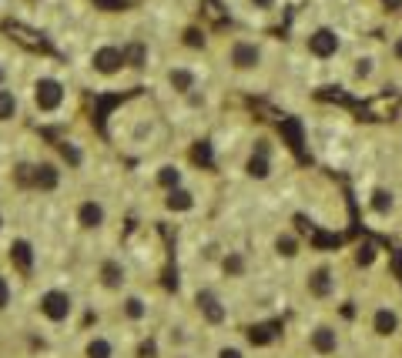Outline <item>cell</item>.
I'll use <instances>...</instances> for the list:
<instances>
[{
  "instance_id": "cell-30",
  "label": "cell",
  "mask_w": 402,
  "mask_h": 358,
  "mask_svg": "<svg viewBox=\"0 0 402 358\" xmlns=\"http://www.w3.org/2000/svg\"><path fill=\"white\" fill-rule=\"evenodd\" d=\"M94 7H101V10H124L128 0H94Z\"/></svg>"
},
{
  "instance_id": "cell-15",
  "label": "cell",
  "mask_w": 402,
  "mask_h": 358,
  "mask_svg": "<svg viewBox=\"0 0 402 358\" xmlns=\"http://www.w3.org/2000/svg\"><path fill=\"white\" fill-rule=\"evenodd\" d=\"M275 251H278L282 258H299L302 245H299V238H295L292 231H285V235H278V238H275Z\"/></svg>"
},
{
  "instance_id": "cell-29",
  "label": "cell",
  "mask_w": 402,
  "mask_h": 358,
  "mask_svg": "<svg viewBox=\"0 0 402 358\" xmlns=\"http://www.w3.org/2000/svg\"><path fill=\"white\" fill-rule=\"evenodd\" d=\"M194 161H198V164H211V148L205 144V141L194 148Z\"/></svg>"
},
{
  "instance_id": "cell-12",
  "label": "cell",
  "mask_w": 402,
  "mask_h": 358,
  "mask_svg": "<svg viewBox=\"0 0 402 358\" xmlns=\"http://www.w3.org/2000/svg\"><path fill=\"white\" fill-rule=\"evenodd\" d=\"M7 31L20 40V44H27V47H34V51H47V40L34 34V31H27V27H20V24H7Z\"/></svg>"
},
{
  "instance_id": "cell-17",
  "label": "cell",
  "mask_w": 402,
  "mask_h": 358,
  "mask_svg": "<svg viewBox=\"0 0 402 358\" xmlns=\"http://www.w3.org/2000/svg\"><path fill=\"white\" fill-rule=\"evenodd\" d=\"M34 185L44 191H51L54 185H58V171L51 168V164H40V168H34Z\"/></svg>"
},
{
  "instance_id": "cell-6",
  "label": "cell",
  "mask_w": 402,
  "mask_h": 358,
  "mask_svg": "<svg viewBox=\"0 0 402 358\" xmlns=\"http://www.w3.org/2000/svg\"><path fill=\"white\" fill-rule=\"evenodd\" d=\"M308 54L312 57H335L339 54V34L335 31H328V27H319L312 37H308Z\"/></svg>"
},
{
  "instance_id": "cell-20",
  "label": "cell",
  "mask_w": 402,
  "mask_h": 358,
  "mask_svg": "<svg viewBox=\"0 0 402 358\" xmlns=\"http://www.w3.org/2000/svg\"><path fill=\"white\" fill-rule=\"evenodd\" d=\"M101 275H104V284H108V288H117V284L124 282V271H121V264H115V262L104 264Z\"/></svg>"
},
{
  "instance_id": "cell-5",
  "label": "cell",
  "mask_w": 402,
  "mask_h": 358,
  "mask_svg": "<svg viewBox=\"0 0 402 358\" xmlns=\"http://www.w3.org/2000/svg\"><path fill=\"white\" fill-rule=\"evenodd\" d=\"M228 60L235 71H255V67L262 64V47H258L255 40H235Z\"/></svg>"
},
{
  "instance_id": "cell-36",
  "label": "cell",
  "mask_w": 402,
  "mask_h": 358,
  "mask_svg": "<svg viewBox=\"0 0 402 358\" xmlns=\"http://www.w3.org/2000/svg\"><path fill=\"white\" fill-rule=\"evenodd\" d=\"M218 358H245V355H242L238 348H221V352H218Z\"/></svg>"
},
{
  "instance_id": "cell-10",
  "label": "cell",
  "mask_w": 402,
  "mask_h": 358,
  "mask_svg": "<svg viewBox=\"0 0 402 358\" xmlns=\"http://www.w3.org/2000/svg\"><path fill=\"white\" fill-rule=\"evenodd\" d=\"M121 64H124V54H121L117 47H101V51L94 54V67L101 71V74H115Z\"/></svg>"
},
{
  "instance_id": "cell-7",
  "label": "cell",
  "mask_w": 402,
  "mask_h": 358,
  "mask_svg": "<svg viewBox=\"0 0 402 358\" xmlns=\"http://www.w3.org/2000/svg\"><path fill=\"white\" fill-rule=\"evenodd\" d=\"M40 312H44L51 321H64L71 315V295H64V291H47V295L40 298Z\"/></svg>"
},
{
  "instance_id": "cell-1",
  "label": "cell",
  "mask_w": 402,
  "mask_h": 358,
  "mask_svg": "<svg viewBox=\"0 0 402 358\" xmlns=\"http://www.w3.org/2000/svg\"><path fill=\"white\" fill-rule=\"evenodd\" d=\"M385 64H389L385 51H379V47H365V51H359V54L352 57L349 77H352L355 87H379L383 77H385Z\"/></svg>"
},
{
  "instance_id": "cell-2",
  "label": "cell",
  "mask_w": 402,
  "mask_h": 358,
  "mask_svg": "<svg viewBox=\"0 0 402 358\" xmlns=\"http://www.w3.org/2000/svg\"><path fill=\"white\" fill-rule=\"evenodd\" d=\"M369 332L372 339L392 341L402 332V308L396 302H376L369 312Z\"/></svg>"
},
{
  "instance_id": "cell-33",
  "label": "cell",
  "mask_w": 402,
  "mask_h": 358,
  "mask_svg": "<svg viewBox=\"0 0 402 358\" xmlns=\"http://www.w3.org/2000/svg\"><path fill=\"white\" fill-rule=\"evenodd\" d=\"M7 302H10V288H7V282L0 278V308H7Z\"/></svg>"
},
{
  "instance_id": "cell-32",
  "label": "cell",
  "mask_w": 402,
  "mask_h": 358,
  "mask_svg": "<svg viewBox=\"0 0 402 358\" xmlns=\"http://www.w3.org/2000/svg\"><path fill=\"white\" fill-rule=\"evenodd\" d=\"M17 181H20V185H34V168L20 164V168H17Z\"/></svg>"
},
{
  "instance_id": "cell-3",
  "label": "cell",
  "mask_w": 402,
  "mask_h": 358,
  "mask_svg": "<svg viewBox=\"0 0 402 358\" xmlns=\"http://www.w3.org/2000/svg\"><path fill=\"white\" fill-rule=\"evenodd\" d=\"M339 348H342V335H339L335 325L319 321V325L308 332V352H312L315 358H335L339 355Z\"/></svg>"
},
{
  "instance_id": "cell-21",
  "label": "cell",
  "mask_w": 402,
  "mask_h": 358,
  "mask_svg": "<svg viewBox=\"0 0 402 358\" xmlns=\"http://www.w3.org/2000/svg\"><path fill=\"white\" fill-rule=\"evenodd\" d=\"M225 275H231V278H238V275H245V258L238 255V251H231L228 258H225Z\"/></svg>"
},
{
  "instance_id": "cell-27",
  "label": "cell",
  "mask_w": 402,
  "mask_h": 358,
  "mask_svg": "<svg viewBox=\"0 0 402 358\" xmlns=\"http://www.w3.org/2000/svg\"><path fill=\"white\" fill-rule=\"evenodd\" d=\"M124 60H128L131 67H141V64H144V47H141V44H134V47H128V54H124Z\"/></svg>"
},
{
  "instance_id": "cell-18",
  "label": "cell",
  "mask_w": 402,
  "mask_h": 358,
  "mask_svg": "<svg viewBox=\"0 0 402 358\" xmlns=\"http://www.w3.org/2000/svg\"><path fill=\"white\" fill-rule=\"evenodd\" d=\"M385 57H389V64H396L402 71V31H396L392 37H389V44H385Z\"/></svg>"
},
{
  "instance_id": "cell-16",
  "label": "cell",
  "mask_w": 402,
  "mask_h": 358,
  "mask_svg": "<svg viewBox=\"0 0 402 358\" xmlns=\"http://www.w3.org/2000/svg\"><path fill=\"white\" fill-rule=\"evenodd\" d=\"M77 218H81V225L84 228H97L101 221H104V207L94 205V201H87V205H81Z\"/></svg>"
},
{
  "instance_id": "cell-9",
  "label": "cell",
  "mask_w": 402,
  "mask_h": 358,
  "mask_svg": "<svg viewBox=\"0 0 402 358\" xmlns=\"http://www.w3.org/2000/svg\"><path fill=\"white\" fill-rule=\"evenodd\" d=\"M396 191L389 188H376L372 191V198H369V207H372V214H379V218H389L392 211H396Z\"/></svg>"
},
{
  "instance_id": "cell-19",
  "label": "cell",
  "mask_w": 402,
  "mask_h": 358,
  "mask_svg": "<svg viewBox=\"0 0 402 358\" xmlns=\"http://www.w3.org/2000/svg\"><path fill=\"white\" fill-rule=\"evenodd\" d=\"M194 201H192V194L188 191H181V188H171V194H168V207L171 211H188Z\"/></svg>"
},
{
  "instance_id": "cell-35",
  "label": "cell",
  "mask_w": 402,
  "mask_h": 358,
  "mask_svg": "<svg viewBox=\"0 0 402 358\" xmlns=\"http://www.w3.org/2000/svg\"><path fill=\"white\" fill-rule=\"evenodd\" d=\"M137 355H141V358H154V341H144V345H141V352H137Z\"/></svg>"
},
{
  "instance_id": "cell-22",
  "label": "cell",
  "mask_w": 402,
  "mask_h": 358,
  "mask_svg": "<svg viewBox=\"0 0 402 358\" xmlns=\"http://www.w3.org/2000/svg\"><path fill=\"white\" fill-rule=\"evenodd\" d=\"M171 87L174 91H192L194 87V77H192V71H171Z\"/></svg>"
},
{
  "instance_id": "cell-31",
  "label": "cell",
  "mask_w": 402,
  "mask_h": 358,
  "mask_svg": "<svg viewBox=\"0 0 402 358\" xmlns=\"http://www.w3.org/2000/svg\"><path fill=\"white\" fill-rule=\"evenodd\" d=\"M185 44H188V47H201V44H205V37H201V31H185Z\"/></svg>"
},
{
  "instance_id": "cell-24",
  "label": "cell",
  "mask_w": 402,
  "mask_h": 358,
  "mask_svg": "<svg viewBox=\"0 0 402 358\" xmlns=\"http://www.w3.org/2000/svg\"><path fill=\"white\" fill-rule=\"evenodd\" d=\"M249 341L251 345H268V341H271V328H268V325H255V328H249Z\"/></svg>"
},
{
  "instance_id": "cell-28",
  "label": "cell",
  "mask_w": 402,
  "mask_h": 358,
  "mask_svg": "<svg viewBox=\"0 0 402 358\" xmlns=\"http://www.w3.org/2000/svg\"><path fill=\"white\" fill-rule=\"evenodd\" d=\"M124 312H128V318H141V315H144V302H141V298H128V302H124Z\"/></svg>"
},
{
  "instance_id": "cell-4",
  "label": "cell",
  "mask_w": 402,
  "mask_h": 358,
  "mask_svg": "<svg viewBox=\"0 0 402 358\" xmlns=\"http://www.w3.org/2000/svg\"><path fill=\"white\" fill-rule=\"evenodd\" d=\"M308 295L315 298V302H326V298H332L335 295V268L332 264H319V268H312L308 271Z\"/></svg>"
},
{
  "instance_id": "cell-14",
  "label": "cell",
  "mask_w": 402,
  "mask_h": 358,
  "mask_svg": "<svg viewBox=\"0 0 402 358\" xmlns=\"http://www.w3.org/2000/svg\"><path fill=\"white\" fill-rule=\"evenodd\" d=\"M245 171H249V178H255V181H265L268 174H271V157H265V154H251Z\"/></svg>"
},
{
  "instance_id": "cell-11",
  "label": "cell",
  "mask_w": 402,
  "mask_h": 358,
  "mask_svg": "<svg viewBox=\"0 0 402 358\" xmlns=\"http://www.w3.org/2000/svg\"><path fill=\"white\" fill-rule=\"evenodd\" d=\"M198 308L205 312V318H208L211 325H221V321H225V315H228V312L221 308V302H218L211 291H198Z\"/></svg>"
},
{
  "instance_id": "cell-37",
  "label": "cell",
  "mask_w": 402,
  "mask_h": 358,
  "mask_svg": "<svg viewBox=\"0 0 402 358\" xmlns=\"http://www.w3.org/2000/svg\"><path fill=\"white\" fill-rule=\"evenodd\" d=\"M0 80H3V71H0Z\"/></svg>"
},
{
  "instance_id": "cell-23",
  "label": "cell",
  "mask_w": 402,
  "mask_h": 358,
  "mask_svg": "<svg viewBox=\"0 0 402 358\" xmlns=\"http://www.w3.org/2000/svg\"><path fill=\"white\" fill-rule=\"evenodd\" d=\"M14 111H17V101H14V94H10V91H0V121L14 117Z\"/></svg>"
},
{
  "instance_id": "cell-25",
  "label": "cell",
  "mask_w": 402,
  "mask_h": 358,
  "mask_svg": "<svg viewBox=\"0 0 402 358\" xmlns=\"http://www.w3.org/2000/svg\"><path fill=\"white\" fill-rule=\"evenodd\" d=\"M87 358H111V345L104 339H94L87 345Z\"/></svg>"
},
{
  "instance_id": "cell-26",
  "label": "cell",
  "mask_w": 402,
  "mask_h": 358,
  "mask_svg": "<svg viewBox=\"0 0 402 358\" xmlns=\"http://www.w3.org/2000/svg\"><path fill=\"white\" fill-rule=\"evenodd\" d=\"M178 168H161V174H158V181L165 185V188H178Z\"/></svg>"
},
{
  "instance_id": "cell-34",
  "label": "cell",
  "mask_w": 402,
  "mask_h": 358,
  "mask_svg": "<svg viewBox=\"0 0 402 358\" xmlns=\"http://www.w3.org/2000/svg\"><path fill=\"white\" fill-rule=\"evenodd\" d=\"M251 7H255V10H271L275 0H251Z\"/></svg>"
},
{
  "instance_id": "cell-13",
  "label": "cell",
  "mask_w": 402,
  "mask_h": 358,
  "mask_svg": "<svg viewBox=\"0 0 402 358\" xmlns=\"http://www.w3.org/2000/svg\"><path fill=\"white\" fill-rule=\"evenodd\" d=\"M10 262L27 275V271H31V264H34V251H31V245H27V241H14V245H10Z\"/></svg>"
},
{
  "instance_id": "cell-8",
  "label": "cell",
  "mask_w": 402,
  "mask_h": 358,
  "mask_svg": "<svg viewBox=\"0 0 402 358\" xmlns=\"http://www.w3.org/2000/svg\"><path fill=\"white\" fill-rule=\"evenodd\" d=\"M37 108L40 111H54L60 101H64V87H60L58 80H51V77H44V80H37Z\"/></svg>"
}]
</instances>
